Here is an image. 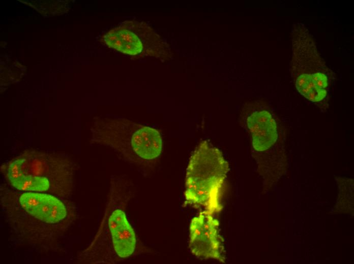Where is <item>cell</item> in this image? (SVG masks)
I'll return each mask as SVG.
<instances>
[{
  "mask_svg": "<svg viewBox=\"0 0 354 264\" xmlns=\"http://www.w3.org/2000/svg\"><path fill=\"white\" fill-rule=\"evenodd\" d=\"M290 72L298 91L321 109L328 107L334 74L319 55L305 25L293 24Z\"/></svg>",
  "mask_w": 354,
  "mask_h": 264,
  "instance_id": "cell-3",
  "label": "cell"
},
{
  "mask_svg": "<svg viewBox=\"0 0 354 264\" xmlns=\"http://www.w3.org/2000/svg\"><path fill=\"white\" fill-rule=\"evenodd\" d=\"M136 32L133 26H119L107 33L104 41L110 47L127 54L137 55L143 50L145 39H140L138 32Z\"/></svg>",
  "mask_w": 354,
  "mask_h": 264,
  "instance_id": "cell-8",
  "label": "cell"
},
{
  "mask_svg": "<svg viewBox=\"0 0 354 264\" xmlns=\"http://www.w3.org/2000/svg\"><path fill=\"white\" fill-rule=\"evenodd\" d=\"M204 210L191 220L189 248L196 256L225 262L223 247L218 234L219 222Z\"/></svg>",
  "mask_w": 354,
  "mask_h": 264,
  "instance_id": "cell-7",
  "label": "cell"
},
{
  "mask_svg": "<svg viewBox=\"0 0 354 264\" xmlns=\"http://www.w3.org/2000/svg\"><path fill=\"white\" fill-rule=\"evenodd\" d=\"M112 190L99 228L88 247L78 257L80 262L114 263L130 256L136 246V237Z\"/></svg>",
  "mask_w": 354,
  "mask_h": 264,
  "instance_id": "cell-5",
  "label": "cell"
},
{
  "mask_svg": "<svg viewBox=\"0 0 354 264\" xmlns=\"http://www.w3.org/2000/svg\"><path fill=\"white\" fill-rule=\"evenodd\" d=\"M97 133L100 141L134 162L154 159L161 152L162 141L158 130L128 120L101 124Z\"/></svg>",
  "mask_w": 354,
  "mask_h": 264,
  "instance_id": "cell-6",
  "label": "cell"
},
{
  "mask_svg": "<svg viewBox=\"0 0 354 264\" xmlns=\"http://www.w3.org/2000/svg\"><path fill=\"white\" fill-rule=\"evenodd\" d=\"M228 170V164L221 151L211 144L201 143L187 167L186 203L203 207L213 214L220 212L221 189Z\"/></svg>",
  "mask_w": 354,
  "mask_h": 264,
  "instance_id": "cell-4",
  "label": "cell"
},
{
  "mask_svg": "<svg viewBox=\"0 0 354 264\" xmlns=\"http://www.w3.org/2000/svg\"><path fill=\"white\" fill-rule=\"evenodd\" d=\"M1 189L3 218L18 242L43 252L60 245L76 219L69 199L42 192Z\"/></svg>",
  "mask_w": 354,
  "mask_h": 264,
  "instance_id": "cell-1",
  "label": "cell"
},
{
  "mask_svg": "<svg viewBox=\"0 0 354 264\" xmlns=\"http://www.w3.org/2000/svg\"><path fill=\"white\" fill-rule=\"evenodd\" d=\"M252 145L255 150L264 152L275 147L283 149L284 134L277 120L263 133H250Z\"/></svg>",
  "mask_w": 354,
  "mask_h": 264,
  "instance_id": "cell-9",
  "label": "cell"
},
{
  "mask_svg": "<svg viewBox=\"0 0 354 264\" xmlns=\"http://www.w3.org/2000/svg\"><path fill=\"white\" fill-rule=\"evenodd\" d=\"M4 169L7 180L14 189L65 199H69L72 193V168L63 157L24 153L9 161Z\"/></svg>",
  "mask_w": 354,
  "mask_h": 264,
  "instance_id": "cell-2",
  "label": "cell"
}]
</instances>
